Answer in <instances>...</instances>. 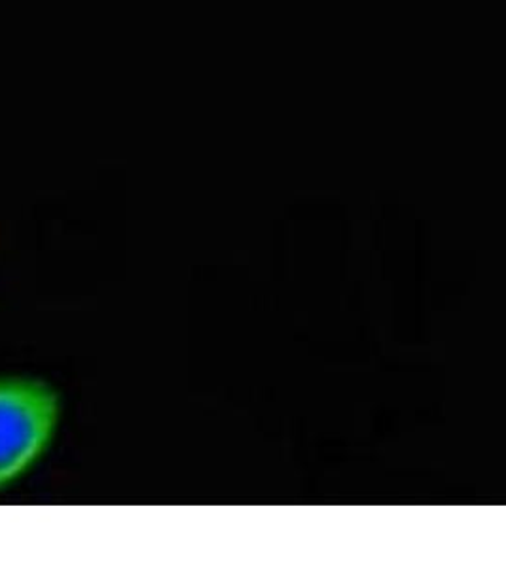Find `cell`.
<instances>
[{"label": "cell", "instance_id": "1", "mask_svg": "<svg viewBox=\"0 0 506 568\" xmlns=\"http://www.w3.org/2000/svg\"><path fill=\"white\" fill-rule=\"evenodd\" d=\"M63 402L31 374H0V493L37 470L58 438Z\"/></svg>", "mask_w": 506, "mask_h": 568}]
</instances>
